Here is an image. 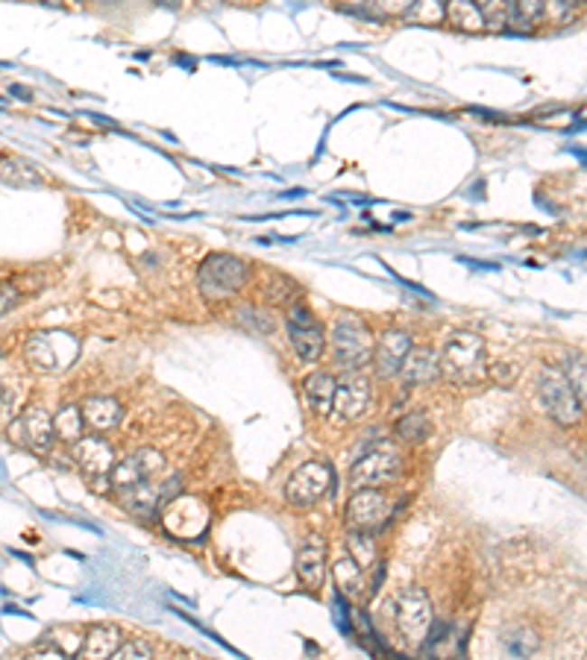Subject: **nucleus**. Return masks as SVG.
Segmentation results:
<instances>
[{"instance_id": "a211bd4d", "label": "nucleus", "mask_w": 587, "mask_h": 660, "mask_svg": "<svg viewBox=\"0 0 587 660\" xmlns=\"http://www.w3.org/2000/svg\"><path fill=\"white\" fill-rule=\"evenodd\" d=\"M121 628L117 626H91L79 646V660H112L121 649Z\"/></svg>"}, {"instance_id": "f3484780", "label": "nucleus", "mask_w": 587, "mask_h": 660, "mask_svg": "<svg viewBox=\"0 0 587 660\" xmlns=\"http://www.w3.org/2000/svg\"><path fill=\"white\" fill-rule=\"evenodd\" d=\"M399 376L408 385H429L441 376V356L432 347H411Z\"/></svg>"}, {"instance_id": "473e14b6", "label": "nucleus", "mask_w": 587, "mask_h": 660, "mask_svg": "<svg viewBox=\"0 0 587 660\" xmlns=\"http://www.w3.org/2000/svg\"><path fill=\"white\" fill-rule=\"evenodd\" d=\"M112 660H153V646L147 640H129L115 652Z\"/></svg>"}, {"instance_id": "a878e982", "label": "nucleus", "mask_w": 587, "mask_h": 660, "mask_svg": "<svg viewBox=\"0 0 587 660\" xmlns=\"http://www.w3.org/2000/svg\"><path fill=\"white\" fill-rule=\"evenodd\" d=\"M347 555L359 563V567L368 572L376 561H379V549H376L373 544V535L368 532H352L349 528V535H347Z\"/></svg>"}, {"instance_id": "2eb2a0df", "label": "nucleus", "mask_w": 587, "mask_h": 660, "mask_svg": "<svg viewBox=\"0 0 587 660\" xmlns=\"http://www.w3.org/2000/svg\"><path fill=\"white\" fill-rule=\"evenodd\" d=\"M297 575L309 590H321L326 581V544L321 537H309L297 549Z\"/></svg>"}, {"instance_id": "f257e3e1", "label": "nucleus", "mask_w": 587, "mask_h": 660, "mask_svg": "<svg viewBox=\"0 0 587 660\" xmlns=\"http://www.w3.org/2000/svg\"><path fill=\"white\" fill-rule=\"evenodd\" d=\"M441 376L452 385H479L488 379L485 340L476 332H455L441 352Z\"/></svg>"}, {"instance_id": "5701e85b", "label": "nucleus", "mask_w": 587, "mask_h": 660, "mask_svg": "<svg viewBox=\"0 0 587 660\" xmlns=\"http://www.w3.org/2000/svg\"><path fill=\"white\" fill-rule=\"evenodd\" d=\"M394 432L403 443L417 446L432 434V420L423 414V411H411V414H403L394 423Z\"/></svg>"}, {"instance_id": "bb28decb", "label": "nucleus", "mask_w": 587, "mask_h": 660, "mask_svg": "<svg viewBox=\"0 0 587 660\" xmlns=\"http://www.w3.org/2000/svg\"><path fill=\"white\" fill-rule=\"evenodd\" d=\"M332 570H335V581H338V593L340 596L361 593V587H364V570L349 555H340L332 563Z\"/></svg>"}, {"instance_id": "39448f33", "label": "nucleus", "mask_w": 587, "mask_h": 660, "mask_svg": "<svg viewBox=\"0 0 587 660\" xmlns=\"http://www.w3.org/2000/svg\"><path fill=\"white\" fill-rule=\"evenodd\" d=\"M394 520V502L385 497L379 488H361L352 490L347 502V525L352 532H382Z\"/></svg>"}, {"instance_id": "6e6552de", "label": "nucleus", "mask_w": 587, "mask_h": 660, "mask_svg": "<svg viewBox=\"0 0 587 660\" xmlns=\"http://www.w3.org/2000/svg\"><path fill=\"white\" fill-rule=\"evenodd\" d=\"M159 473H164V455L153 446H141L133 455H126L124 461H117L112 469V488L115 490H129L138 485H147V481H156Z\"/></svg>"}, {"instance_id": "7ed1b4c3", "label": "nucleus", "mask_w": 587, "mask_h": 660, "mask_svg": "<svg viewBox=\"0 0 587 660\" xmlns=\"http://www.w3.org/2000/svg\"><path fill=\"white\" fill-rule=\"evenodd\" d=\"M399 476H403V455H399L391 443H379V446H370V450L352 464L349 485H352V490L382 488V485L396 481Z\"/></svg>"}, {"instance_id": "393cba45", "label": "nucleus", "mask_w": 587, "mask_h": 660, "mask_svg": "<svg viewBox=\"0 0 587 660\" xmlns=\"http://www.w3.org/2000/svg\"><path fill=\"white\" fill-rule=\"evenodd\" d=\"M446 21L452 23L455 30H464V33H479L485 30V18H481V12L476 4H464V0H455V4H446Z\"/></svg>"}, {"instance_id": "9b49d317", "label": "nucleus", "mask_w": 587, "mask_h": 660, "mask_svg": "<svg viewBox=\"0 0 587 660\" xmlns=\"http://www.w3.org/2000/svg\"><path fill=\"white\" fill-rule=\"evenodd\" d=\"M411 347H415V340H411V335L403 332V329H387V332H382L379 340L373 344L376 376H379V379H394V376H399Z\"/></svg>"}, {"instance_id": "b1692460", "label": "nucleus", "mask_w": 587, "mask_h": 660, "mask_svg": "<svg viewBox=\"0 0 587 660\" xmlns=\"http://www.w3.org/2000/svg\"><path fill=\"white\" fill-rule=\"evenodd\" d=\"M502 646H505V652L514 657H528L537 652L540 640L528 626H508V628H502Z\"/></svg>"}, {"instance_id": "7c9ffc66", "label": "nucleus", "mask_w": 587, "mask_h": 660, "mask_svg": "<svg viewBox=\"0 0 587 660\" xmlns=\"http://www.w3.org/2000/svg\"><path fill=\"white\" fill-rule=\"evenodd\" d=\"M405 18L411 23H434V21L446 18V9L434 6V4H411L408 12H405Z\"/></svg>"}, {"instance_id": "412c9836", "label": "nucleus", "mask_w": 587, "mask_h": 660, "mask_svg": "<svg viewBox=\"0 0 587 660\" xmlns=\"http://www.w3.org/2000/svg\"><path fill=\"white\" fill-rule=\"evenodd\" d=\"M0 180L12 188H39L42 185L39 171H35L27 159H18V156L0 159Z\"/></svg>"}, {"instance_id": "aec40b11", "label": "nucleus", "mask_w": 587, "mask_h": 660, "mask_svg": "<svg viewBox=\"0 0 587 660\" xmlns=\"http://www.w3.org/2000/svg\"><path fill=\"white\" fill-rule=\"evenodd\" d=\"M335 387H338V382L329 373L305 376L303 391H305V399H309V405H312L314 414H321V417L332 414V411H335Z\"/></svg>"}, {"instance_id": "9d476101", "label": "nucleus", "mask_w": 587, "mask_h": 660, "mask_svg": "<svg viewBox=\"0 0 587 660\" xmlns=\"http://www.w3.org/2000/svg\"><path fill=\"white\" fill-rule=\"evenodd\" d=\"M288 338L303 361H317L323 356L326 338H323L321 321L309 309H303V305H294L288 311Z\"/></svg>"}, {"instance_id": "20e7f679", "label": "nucleus", "mask_w": 587, "mask_h": 660, "mask_svg": "<svg viewBox=\"0 0 587 660\" xmlns=\"http://www.w3.org/2000/svg\"><path fill=\"white\" fill-rule=\"evenodd\" d=\"M247 276H250V270H247L241 258H235L229 253H211L197 270V285L206 297L218 300L241 291L247 285Z\"/></svg>"}, {"instance_id": "4be33fe9", "label": "nucleus", "mask_w": 587, "mask_h": 660, "mask_svg": "<svg viewBox=\"0 0 587 660\" xmlns=\"http://www.w3.org/2000/svg\"><path fill=\"white\" fill-rule=\"evenodd\" d=\"M53 429H56V438L59 441H68L74 446L79 438H86L82 429H86V420H82V408L77 403H68L59 408V414L53 417Z\"/></svg>"}, {"instance_id": "1a4fd4ad", "label": "nucleus", "mask_w": 587, "mask_h": 660, "mask_svg": "<svg viewBox=\"0 0 587 660\" xmlns=\"http://www.w3.org/2000/svg\"><path fill=\"white\" fill-rule=\"evenodd\" d=\"M329 488H332V469H329V464L309 461V464H303L300 469H294V476L288 479V485H285V499L291 505H300V508H305V505L321 502L329 493Z\"/></svg>"}, {"instance_id": "cd10ccee", "label": "nucleus", "mask_w": 587, "mask_h": 660, "mask_svg": "<svg viewBox=\"0 0 587 660\" xmlns=\"http://www.w3.org/2000/svg\"><path fill=\"white\" fill-rule=\"evenodd\" d=\"M564 376H567V382L573 387L575 399H579V405L587 408V358L567 356V361H564Z\"/></svg>"}, {"instance_id": "423d86ee", "label": "nucleus", "mask_w": 587, "mask_h": 660, "mask_svg": "<svg viewBox=\"0 0 587 660\" xmlns=\"http://www.w3.org/2000/svg\"><path fill=\"white\" fill-rule=\"evenodd\" d=\"M537 396L544 411L558 423V426H575L582 417V405L575 399L567 376L561 370H544L537 379Z\"/></svg>"}, {"instance_id": "f704fd0d", "label": "nucleus", "mask_w": 587, "mask_h": 660, "mask_svg": "<svg viewBox=\"0 0 587 660\" xmlns=\"http://www.w3.org/2000/svg\"><path fill=\"white\" fill-rule=\"evenodd\" d=\"M9 91H12V94H21V100H30V88H23V86H12Z\"/></svg>"}, {"instance_id": "c756f323", "label": "nucleus", "mask_w": 587, "mask_h": 660, "mask_svg": "<svg viewBox=\"0 0 587 660\" xmlns=\"http://www.w3.org/2000/svg\"><path fill=\"white\" fill-rule=\"evenodd\" d=\"M481 18H485V27L502 30L508 27V4H499V0H488V4L479 6Z\"/></svg>"}, {"instance_id": "ddd939ff", "label": "nucleus", "mask_w": 587, "mask_h": 660, "mask_svg": "<svg viewBox=\"0 0 587 660\" xmlns=\"http://www.w3.org/2000/svg\"><path fill=\"white\" fill-rule=\"evenodd\" d=\"M70 455L79 464V469L91 479H109L115 469V446L103 441L100 434H86L70 446Z\"/></svg>"}, {"instance_id": "2f4dec72", "label": "nucleus", "mask_w": 587, "mask_h": 660, "mask_svg": "<svg viewBox=\"0 0 587 660\" xmlns=\"http://www.w3.org/2000/svg\"><path fill=\"white\" fill-rule=\"evenodd\" d=\"M579 6L567 4V0H555V4H544V12H540V21H552V23H567L570 18H575Z\"/></svg>"}, {"instance_id": "6ab92c4d", "label": "nucleus", "mask_w": 587, "mask_h": 660, "mask_svg": "<svg viewBox=\"0 0 587 660\" xmlns=\"http://www.w3.org/2000/svg\"><path fill=\"white\" fill-rule=\"evenodd\" d=\"M79 408H82V420H86V426L98 434L115 429L124 417L121 403L112 396H89Z\"/></svg>"}, {"instance_id": "72a5a7b5", "label": "nucleus", "mask_w": 587, "mask_h": 660, "mask_svg": "<svg viewBox=\"0 0 587 660\" xmlns=\"http://www.w3.org/2000/svg\"><path fill=\"white\" fill-rule=\"evenodd\" d=\"M15 302H18V291L12 288L9 282H0V317H4Z\"/></svg>"}, {"instance_id": "f03ea898", "label": "nucleus", "mask_w": 587, "mask_h": 660, "mask_svg": "<svg viewBox=\"0 0 587 660\" xmlns=\"http://www.w3.org/2000/svg\"><path fill=\"white\" fill-rule=\"evenodd\" d=\"M329 347H332V358L340 370L356 373L368 361H373L370 332L356 317H338L332 332H329Z\"/></svg>"}, {"instance_id": "0eeeda50", "label": "nucleus", "mask_w": 587, "mask_h": 660, "mask_svg": "<svg viewBox=\"0 0 587 660\" xmlns=\"http://www.w3.org/2000/svg\"><path fill=\"white\" fill-rule=\"evenodd\" d=\"M396 628L408 643H423L432 631V602L420 587H408L396 599Z\"/></svg>"}, {"instance_id": "dca6fc26", "label": "nucleus", "mask_w": 587, "mask_h": 660, "mask_svg": "<svg viewBox=\"0 0 587 660\" xmlns=\"http://www.w3.org/2000/svg\"><path fill=\"white\" fill-rule=\"evenodd\" d=\"M21 426V438L23 443L30 446V450H51L53 446V438H56V429H53V417L47 414L44 408H27L18 420Z\"/></svg>"}, {"instance_id": "c85d7f7f", "label": "nucleus", "mask_w": 587, "mask_h": 660, "mask_svg": "<svg viewBox=\"0 0 587 660\" xmlns=\"http://www.w3.org/2000/svg\"><path fill=\"white\" fill-rule=\"evenodd\" d=\"M540 12H544V4H528V0L508 4V27L528 30L535 21H540Z\"/></svg>"}, {"instance_id": "f8f14e48", "label": "nucleus", "mask_w": 587, "mask_h": 660, "mask_svg": "<svg viewBox=\"0 0 587 660\" xmlns=\"http://www.w3.org/2000/svg\"><path fill=\"white\" fill-rule=\"evenodd\" d=\"M70 335L65 332H35L23 344V356L39 370H59L74 358V352H62V344H70Z\"/></svg>"}, {"instance_id": "4468645a", "label": "nucleus", "mask_w": 587, "mask_h": 660, "mask_svg": "<svg viewBox=\"0 0 587 660\" xmlns=\"http://www.w3.org/2000/svg\"><path fill=\"white\" fill-rule=\"evenodd\" d=\"M370 408V379L361 373H349L335 387V411L344 420H359Z\"/></svg>"}]
</instances>
